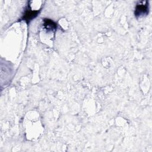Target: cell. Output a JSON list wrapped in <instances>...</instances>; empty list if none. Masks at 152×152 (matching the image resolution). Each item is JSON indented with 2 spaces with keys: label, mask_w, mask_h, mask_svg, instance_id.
I'll return each mask as SVG.
<instances>
[{
  "label": "cell",
  "mask_w": 152,
  "mask_h": 152,
  "mask_svg": "<svg viewBox=\"0 0 152 152\" xmlns=\"http://www.w3.org/2000/svg\"><path fill=\"white\" fill-rule=\"evenodd\" d=\"M148 3L147 1H138L136 5L134 14L137 18L145 16L148 13Z\"/></svg>",
  "instance_id": "6da1fadb"
},
{
  "label": "cell",
  "mask_w": 152,
  "mask_h": 152,
  "mask_svg": "<svg viewBox=\"0 0 152 152\" xmlns=\"http://www.w3.org/2000/svg\"><path fill=\"white\" fill-rule=\"evenodd\" d=\"M39 10H33L30 7H28L25 11L21 19L28 24L33 19H34L39 15Z\"/></svg>",
  "instance_id": "7a4b0ae2"
},
{
  "label": "cell",
  "mask_w": 152,
  "mask_h": 152,
  "mask_svg": "<svg viewBox=\"0 0 152 152\" xmlns=\"http://www.w3.org/2000/svg\"><path fill=\"white\" fill-rule=\"evenodd\" d=\"M43 25L44 28L48 31H54L57 27L56 23L49 18H44Z\"/></svg>",
  "instance_id": "3957f363"
}]
</instances>
